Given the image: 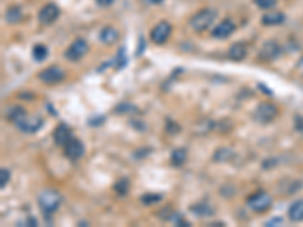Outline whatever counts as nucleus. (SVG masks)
I'll return each instance as SVG.
<instances>
[{"label": "nucleus", "instance_id": "f257e3e1", "mask_svg": "<svg viewBox=\"0 0 303 227\" xmlns=\"http://www.w3.org/2000/svg\"><path fill=\"white\" fill-rule=\"evenodd\" d=\"M10 121H13L22 132L35 133L43 126V120L37 115H29L23 108H14L8 114Z\"/></svg>", "mask_w": 303, "mask_h": 227}, {"label": "nucleus", "instance_id": "f03ea898", "mask_svg": "<svg viewBox=\"0 0 303 227\" xmlns=\"http://www.w3.org/2000/svg\"><path fill=\"white\" fill-rule=\"evenodd\" d=\"M215 17H217V11L215 10H211V8L202 10V11L196 13L190 19V28L194 32H203V31H206L214 23Z\"/></svg>", "mask_w": 303, "mask_h": 227}, {"label": "nucleus", "instance_id": "7ed1b4c3", "mask_svg": "<svg viewBox=\"0 0 303 227\" xmlns=\"http://www.w3.org/2000/svg\"><path fill=\"white\" fill-rule=\"evenodd\" d=\"M62 197L55 189H44L38 194V204L44 213H53L61 206Z\"/></svg>", "mask_w": 303, "mask_h": 227}, {"label": "nucleus", "instance_id": "20e7f679", "mask_svg": "<svg viewBox=\"0 0 303 227\" xmlns=\"http://www.w3.org/2000/svg\"><path fill=\"white\" fill-rule=\"evenodd\" d=\"M271 203H273L271 195L267 194L265 191H258L247 198V207L255 212H265L271 206Z\"/></svg>", "mask_w": 303, "mask_h": 227}, {"label": "nucleus", "instance_id": "39448f33", "mask_svg": "<svg viewBox=\"0 0 303 227\" xmlns=\"http://www.w3.org/2000/svg\"><path fill=\"white\" fill-rule=\"evenodd\" d=\"M277 115V108L273 105V103H268V102H264V103H259L253 112V117L258 123H262V124H267L270 121L274 120V117Z\"/></svg>", "mask_w": 303, "mask_h": 227}, {"label": "nucleus", "instance_id": "423d86ee", "mask_svg": "<svg viewBox=\"0 0 303 227\" xmlns=\"http://www.w3.org/2000/svg\"><path fill=\"white\" fill-rule=\"evenodd\" d=\"M38 78L46 85H55V84H59L65 78V73H64V70L61 67L52 65V67H47L46 70H43L38 74Z\"/></svg>", "mask_w": 303, "mask_h": 227}, {"label": "nucleus", "instance_id": "0eeeda50", "mask_svg": "<svg viewBox=\"0 0 303 227\" xmlns=\"http://www.w3.org/2000/svg\"><path fill=\"white\" fill-rule=\"evenodd\" d=\"M84 144L81 139L78 138H71L65 145H64V155L65 158H68L70 161H78L84 156Z\"/></svg>", "mask_w": 303, "mask_h": 227}, {"label": "nucleus", "instance_id": "6e6552de", "mask_svg": "<svg viewBox=\"0 0 303 227\" xmlns=\"http://www.w3.org/2000/svg\"><path fill=\"white\" fill-rule=\"evenodd\" d=\"M170 34H172V26H170V23L161 22V23H158L154 29H152V32H150V40L154 41L155 44L161 46V44H164V43L170 38Z\"/></svg>", "mask_w": 303, "mask_h": 227}, {"label": "nucleus", "instance_id": "1a4fd4ad", "mask_svg": "<svg viewBox=\"0 0 303 227\" xmlns=\"http://www.w3.org/2000/svg\"><path fill=\"white\" fill-rule=\"evenodd\" d=\"M87 52H88V44H87V41H85V40H76V41L68 47V50L65 52V58H67L68 61L76 62V61L82 59Z\"/></svg>", "mask_w": 303, "mask_h": 227}, {"label": "nucleus", "instance_id": "9d476101", "mask_svg": "<svg viewBox=\"0 0 303 227\" xmlns=\"http://www.w3.org/2000/svg\"><path fill=\"white\" fill-rule=\"evenodd\" d=\"M59 17V8L55 5V4H49L46 5L40 14H38V20L43 23V25H52L53 22H56V19Z\"/></svg>", "mask_w": 303, "mask_h": 227}, {"label": "nucleus", "instance_id": "9b49d317", "mask_svg": "<svg viewBox=\"0 0 303 227\" xmlns=\"http://www.w3.org/2000/svg\"><path fill=\"white\" fill-rule=\"evenodd\" d=\"M235 32V23L232 20H223L221 23H218L214 31H212V37L224 40L227 37H231Z\"/></svg>", "mask_w": 303, "mask_h": 227}, {"label": "nucleus", "instance_id": "f8f14e48", "mask_svg": "<svg viewBox=\"0 0 303 227\" xmlns=\"http://www.w3.org/2000/svg\"><path fill=\"white\" fill-rule=\"evenodd\" d=\"M279 55H280V46L276 41H267L259 50V59L262 61H273Z\"/></svg>", "mask_w": 303, "mask_h": 227}, {"label": "nucleus", "instance_id": "ddd939ff", "mask_svg": "<svg viewBox=\"0 0 303 227\" xmlns=\"http://www.w3.org/2000/svg\"><path fill=\"white\" fill-rule=\"evenodd\" d=\"M71 130L67 124H59L56 129H55V133H53V139L56 142V145L59 147H64L70 139H71Z\"/></svg>", "mask_w": 303, "mask_h": 227}, {"label": "nucleus", "instance_id": "4468645a", "mask_svg": "<svg viewBox=\"0 0 303 227\" xmlns=\"http://www.w3.org/2000/svg\"><path fill=\"white\" fill-rule=\"evenodd\" d=\"M288 216L291 221L294 222H298V221H303V200H297L294 201L289 209H288Z\"/></svg>", "mask_w": 303, "mask_h": 227}, {"label": "nucleus", "instance_id": "2eb2a0df", "mask_svg": "<svg viewBox=\"0 0 303 227\" xmlns=\"http://www.w3.org/2000/svg\"><path fill=\"white\" fill-rule=\"evenodd\" d=\"M246 53H247L246 44H243V43H235V44L231 46L229 53H227V55H229V58L234 59V61H241V59H244Z\"/></svg>", "mask_w": 303, "mask_h": 227}, {"label": "nucleus", "instance_id": "dca6fc26", "mask_svg": "<svg viewBox=\"0 0 303 227\" xmlns=\"http://www.w3.org/2000/svg\"><path fill=\"white\" fill-rule=\"evenodd\" d=\"M283 22H285V16L277 11L268 13L262 17V25L265 26H277V25H282Z\"/></svg>", "mask_w": 303, "mask_h": 227}, {"label": "nucleus", "instance_id": "f3484780", "mask_svg": "<svg viewBox=\"0 0 303 227\" xmlns=\"http://www.w3.org/2000/svg\"><path fill=\"white\" fill-rule=\"evenodd\" d=\"M100 40H102L105 44H108V46L114 44V43L118 40V32H117V29H114V28H111V26L103 28L102 32H100Z\"/></svg>", "mask_w": 303, "mask_h": 227}, {"label": "nucleus", "instance_id": "a211bd4d", "mask_svg": "<svg viewBox=\"0 0 303 227\" xmlns=\"http://www.w3.org/2000/svg\"><path fill=\"white\" fill-rule=\"evenodd\" d=\"M187 161V150L185 148H176L172 153V164L175 167H182Z\"/></svg>", "mask_w": 303, "mask_h": 227}, {"label": "nucleus", "instance_id": "6ab92c4d", "mask_svg": "<svg viewBox=\"0 0 303 227\" xmlns=\"http://www.w3.org/2000/svg\"><path fill=\"white\" fill-rule=\"evenodd\" d=\"M7 22L14 25V23H19L22 20V10L20 7H11L8 11H7V16H5Z\"/></svg>", "mask_w": 303, "mask_h": 227}, {"label": "nucleus", "instance_id": "aec40b11", "mask_svg": "<svg viewBox=\"0 0 303 227\" xmlns=\"http://www.w3.org/2000/svg\"><path fill=\"white\" fill-rule=\"evenodd\" d=\"M32 55H34V59H35V61L41 62V61H44L46 56H47V47L43 46V44H37V46L34 47V50H32Z\"/></svg>", "mask_w": 303, "mask_h": 227}, {"label": "nucleus", "instance_id": "412c9836", "mask_svg": "<svg viewBox=\"0 0 303 227\" xmlns=\"http://www.w3.org/2000/svg\"><path fill=\"white\" fill-rule=\"evenodd\" d=\"M193 212L196 215H202V216H208L212 213V207L208 203H199L197 206H193Z\"/></svg>", "mask_w": 303, "mask_h": 227}, {"label": "nucleus", "instance_id": "4be33fe9", "mask_svg": "<svg viewBox=\"0 0 303 227\" xmlns=\"http://www.w3.org/2000/svg\"><path fill=\"white\" fill-rule=\"evenodd\" d=\"M161 195H158V194H144L142 197H141V201L144 203V204H154V203H158V201H161Z\"/></svg>", "mask_w": 303, "mask_h": 227}, {"label": "nucleus", "instance_id": "5701e85b", "mask_svg": "<svg viewBox=\"0 0 303 227\" xmlns=\"http://www.w3.org/2000/svg\"><path fill=\"white\" fill-rule=\"evenodd\" d=\"M255 4L261 10H273L276 7V0H255Z\"/></svg>", "mask_w": 303, "mask_h": 227}, {"label": "nucleus", "instance_id": "b1692460", "mask_svg": "<svg viewBox=\"0 0 303 227\" xmlns=\"http://www.w3.org/2000/svg\"><path fill=\"white\" fill-rule=\"evenodd\" d=\"M129 182L126 180V179H121V180H118L117 183H115V186H114V189L118 192V194H126L129 189Z\"/></svg>", "mask_w": 303, "mask_h": 227}, {"label": "nucleus", "instance_id": "393cba45", "mask_svg": "<svg viewBox=\"0 0 303 227\" xmlns=\"http://www.w3.org/2000/svg\"><path fill=\"white\" fill-rule=\"evenodd\" d=\"M115 64H117V67L118 68H123L124 67V64H126V58H124V50L123 49H120V52H118V55L115 56Z\"/></svg>", "mask_w": 303, "mask_h": 227}, {"label": "nucleus", "instance_id": "a878e982", "mask_svg": "<svg viewBox=\"0 0 303 227\" xmlns=\"http://www.w3.org/2000/svg\"><path fill=\"white\" fill-rule=\"evenodd\" d=\"M0 176H2V183H0V186L5 188V186H7V183L10 182V171L4 168L2 171H0Z\"/></svg>", "mask_w": 303, "mask_h": 227}, {"label": "nucleus", "instance_id": "bb28decb", "mask_svg": "<svg viewBox=\"0 0 303 227\" xmlns=\"http://www.w3.org/2000/svg\"><path fill=\"white\" fill-rule=\"evenodd\" d=\"M96 4L99 5V7H109V5H112L114 4V0H96Z\"/></svg>", "mask_w": 303, "mask_h": 227}, {"label": "nucleus", "instance_id": "cd10ccee", "mask_svg": "<svg viewBox=\"0 0 303 227\" xmlns=\"http://www.w3.org/2000/svg\"><path fill=\"white\" fill-rule=\"evenodd\" d=\"M142 2H144L145 5H157V4L163 2V0H142Z\"/></svg>", "mask_w": 303, "mask_h": 227}]
</instances>
